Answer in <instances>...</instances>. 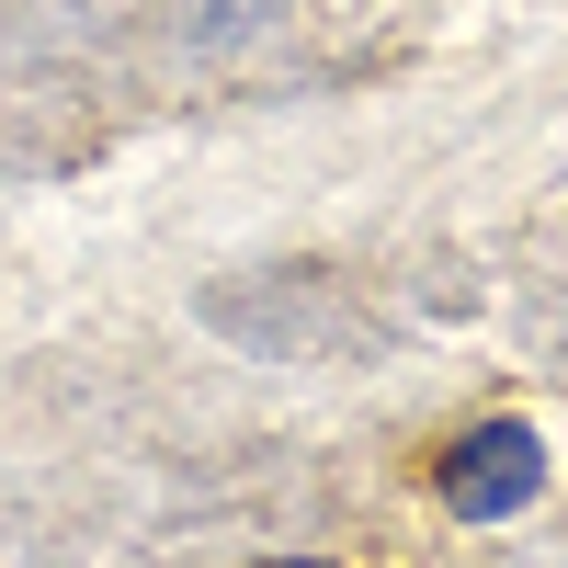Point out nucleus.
Instances as JSON below:
<instances>
[{"label":"nucleus","mask_w":568,"mask_h":568,"mask_svg":"<svg viewBox=\"0 0 568 568\" xmlns=\"http://www.w3.org/2000/svg\"><path fill=\"white\" fill-rule=\"evenodd\" d=\"M535 489H546V444L524 420H478V433L444 444V511H466V524H500V511H524Z\"/></svg>","instance_id":"f257e3e1"},{"label":"nucleus","mask_w":568,"mask_h":568,"mask_svg":"<svg viewBox=\"0 0 568 568\" xmlns=\"http://www.w3.org/2000/svg\"><path fill=\"white\" fill-rule=\"evenodd\" d=\"M273 568H329V557H273Z\"/></svg>","instance_id":"f03ea898"}]
</instances>
